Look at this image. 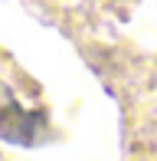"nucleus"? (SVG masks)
I'll return each instance as SVG.
<instances>
[{
  "mask_svg": "<svg viewBox=\"0 0 157 161\" xmlns=\"http://www.w3.org/2000/svg\"><path fill=\"white\" fill-rule=\"evenodd\" d=\"M0 138L23 148L46 138V112H26L3 79H0Z\"/></svg>",
  "mask_w": 157,
  "mask_h": 161,
  "instance_id": "nucleus-1",
  "label": "nucleus"
}]
</instances>
